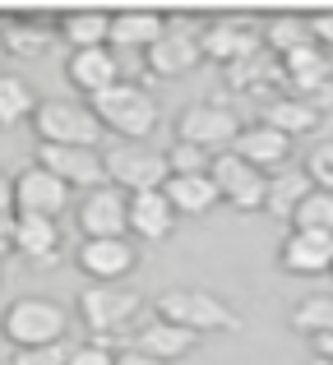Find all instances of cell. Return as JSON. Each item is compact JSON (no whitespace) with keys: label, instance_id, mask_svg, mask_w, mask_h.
<instances>
[{"label":"cell","instance_id":"obj_36","mask_svg":"<svg viewBox=\"0 0 333 365\" xmlns=\"http://www.w3.org/2000/svg\"><path fill=\"white\" fill-rule=\"evenodd\" d=\"M116 365H167V361H158L153 351H144L139 342H130V347H121V351H116Z\"/></svg>","mask_w":333,"mask_h":365},{"label":"cell","instance_id":"obj_7","mask_svg":"<svg viewBox=\"0 0 333 365\" xmlns=\"http://www.w3.org/2000/svg\"><path fill=\"white\" fill-rule=\"evenodd\" d=\"M236 134H241V116H236L222 98H199V102H190V107L180 111V120H176V139L180 143H195V148L213 153V158L232 148Z\"/></svg>","mask_w":333,"mask_h":365},{"label":"cell","instance_id":"obj_14","mask_svg":"<svg viewBox=\"0 0 333 365\" xmlns=\"http://www.w3.org/2000/svg\"><path fill=\"white\" fill-rule=\"evenodd\" d=\"M79 232H83V241H93V236H125L130 232V195L116 185L88 190L79 199Z\"/></svg>","mask_w":333,"mask_h":365},{"label":"cell","instance_id":"obj_25","mask_svg":"<svg viewBox=\"0 0 333 365\" xmlns=\"http://www.w3.org/2000/svg\"><path fill=\"white\" fill-rule=\"evenodd\" d=\"M310 176H306V167H278L269 176V195H264V213H273V217H282L287 222L292 213H297V204L310 195Z\"/></svg>","mask_w":333,"mask_h":365},{"label":"cell","instance_id":"obj_29","mask_svg":"<svg viewBox=\"0 0 333 365\" xmlns=\"http://www.w3.org/2000/svg\"><path fill=\"white\" fill-rule=\"evenodd\" d=\"M37 93L28 88L19 74H0V125H19V120H33L37 111Z\"/></svg>","mask_w":333,"mask_h":365},{"label":"cell","instance_id":"obj_41","mask_svg":"<svg viewBox=\"0 0 333 365\" xmlns=\"http://www.w3.org/2000/svg\"><path fill=\"white\" fill-rule=\"evenodd\" d=\"M5 56H9V51H5V28H0V61H5Z\"/></svg>","mask_w":333,"mask_h":365},{"label":"cell","instance_id":"obj_10","mask_svg":"<svg viewBox=\"0 0 333 365\" xmlns=\"http://www.w3.org/2000/svg\"><path fill=\"white\" fill-rule=\"evenodd\" d=\"M260 46H264V28L245 14H222L213 24H204V33H199V51L217 65H236L245 56H255Z\"/></svg>","mask_w":333,"mask_h":365},{"label":"cell","instance_id":"obj_6","mask_svg":"<svg viewBox=\"0 0 333 365\" xmlns=\"http://www.w3.org/2000/svg\"><path fill=\"white\" fill-rule=\"evenodd\" d=\"M102 167H107V180L125 195H144V190H163L167 185V153L153 148V143H111L102 153Z\"/></svg>","mask_w":333,"mask_h":365},{"label":"cell","instance_id":"obj_5","mask_svg":"<svg viewBox=\"0 0 333 365\" xmlns=\"http://www.w3.org/2000/svg\"><path fill=\"white\" fill-rule=\"evenodd\" d=\"M139 292L135 287H121V282H88L79 292V324L93 333L98 342H107V338H116V333H125L130 329V319L139 314Z\"/></svg>","mask_w":333,"mask_h":365},{"label":"cell","instance_id":"obj_17","mask_svg":"<svg viewBox=\"0 0 333 365\" xmlns=\"http://www.w3.org/2000/svg\"><path fill=\"white\" fill-rule=\"evenodd\" d=\"M278 264L297 277L333 273V232H287L278 245Z\"/></svg>","mask_w":333,"mask_h":365},{"label":"cell","instance_id":"obj_21","mask_svg":"<svg viewBox=\"0 0 333 365\" xmlns=\"http://www.w3.org/2000/svg\"><path fill=\"white\" fill-rule=\"evenodd\" d=\"M163 195H167V204L176 208V217H204V213H213V208L222 204L208 171H199V176H167Z\"/></svg>","mask_w":333,"mask_h":365},{"label":"cell","instance_id":"obj_32","mask_svg":"<svg viewBox=\"0 0 333 365\" xmlns=\"http://www.w3.org/2000/svg\"><path fill=\"white\" fill-rule=\"evenodd\" d=\"M70 361V347L65 342H46V347H14L9 351V365H65Z\"/></svg>","mask_w":333,"mask_h":365},{"label":"cell","instance_id":"obj_8","mask_svg":"<svg viewBox=\"0 0 333 365\" xmlns=\"http://www.w3.org/2000/svg\"><path fill=\"white\" fill-rule=\"evenodd\" d=\"M199 33H204V24H195L190 14H167L163 37L144 51L148 70H153L158 79H180V74H190L199 61H204V51H199Z\"/></svg>","mask_w":333,"mask_h":365},{"label":"cell","instance_id":"obj_22","mask_svg":"<svg viewBox=\"0 0 333 365\" xmlns=\"http://www.w3.org/2000/svg\"><path fill=\"white\" fill-rule=\"evenodd\" d=\"M167 19L158 9H121L111 14V51H148V46L163 37Z\"/></svg>","mask_w":333,"mask_h":365},{"label":"cell","instance_id":"obj_20","mask_svg":"<svg viewBox=\"0 0 333 365\" xmlns=\"http://www.w3.org/2000/svg\"><path fill=\"white\" fill-rule=\"evenodd\" d=\"M282 79H287L297 93L315 98V93L333 88V61L319 51V46H301V51L282 56Z\"/></svg>","mask_w":333,"mask_h":365},{"label":"cell","instance_id":"obj_15","mask_svg":"<svg viewBox=\"0 0 333 365\" xmlns=\"http://www.w3.org/2000/svg\"><path fill=\"white\" fill-rule=\"evenodd\" d=\"M65 79L83 93V98H98V93L116 88L125 74H121V61L111 46H88V51H70L65 61Z\"/></svg>","mask_w":333,"mask_h":365},{"label":"cell","instance_id":"obj_34","mask_svg":"<svg viewBox=\"0 0 333 365\" xmlns=\"http://www.w3.org/2000/svg\"><path fill=\"white\" fill-rule=\"evenodd\" d=\"M46 37H51V33H37V28H24V24H14V28H5V51L37 56V51L46 46Z\"/></svg>","mask_w":333,"mask_h":365},{"label":"cell","instance_id":"obj_40","mask_svg":"<svg viewBox=\"0 0 333 365\" xmlns=\"http://www.w3.org/2000/svg\"><path fill=\"white\" fill-rule=\"evenodd\" d=\"M310 356L333 361V333H319V338H310Z\"/></svg>","mask_w":333,"mask_h":365},{"label":"cell","instance_id":"obj_13","mask_svg":"<svg viewBox=\"0 0 333 365\" xmlns=\"http://www.w3.org/2000/svg\"><path fill=\"white\" fill-rule=\"evenodd\" d=\"M74 190L65 180H56L46 167H24L14 176V213H37V217H61L70 208Z\"/></svg>","mask_w":333,"mask_h":365},{"label":"cell","instance_id":"obj_42","mask_svg":"<svg viewBox=\"0 0 333 365\" xmlns=\"http://www.w3.org/2000/svg\"><path fill=\"white\" fill-rule=\"evenodd\" d=\"M310 365H333V361H319V356H310Z\"/></svg>","mask_w":333,"mask_h":365},{"label":"cell","instance_id":"obj_30","mask_svg":"<svg viewBox=\"0 0 333 365\" xmlns=\"http://www.w3.org/2000/svg\"><path fill=\"white\" fill-rule=\"evenodd\" d=\"M287 222L292 232H333V190H310Z\"/></svg>","mask_w":333,"mask_h":365},{"label":"cell","instance_id":"obj_4","mask_svg":"<svg viewBox=\"0 0 333 365\" xmlns=\"http://www.w3.org/2000/svg\"><path fill=\"white\" fill-rule=\"evenodd\" d=\"M33 130L42 143H74V148H98L107 134L93 107L79 98H42L33 111Z\"/></svg>","mask_w":333,"mask_h":365},{"label":"cell","instance_id":"obj_31","mask_svg":"<svg viewBox=\"0 0 333 365\" xmlns=\"http://www.w3.org/2000/svg\"><path fill=\"white\" fill-rule=\"evenodd\" d=\"M213 167V153L195 148V143H171L167 148V176H199V171Z\"/></svg>","mask_w":333,"mask_h":365},{"label":"cell","instance_id":"obj_3","mask_svg":"<svg viewBox=\"0 0 333 365\" xmlns=\"http://www.w3.org/2000/svg\"><path fill=\"white\" fill-rule=\"evenodd\" d=\"M65 329H70V314L46 296H19L0 310V333L9 347H46V342H61Z\"/></svg>","mask_w":333,"mask_h":365},{"label":"cell","instance_id":"obj_24","mask_svg":"<svg viewBox=\"0 0 333 365\" xmlns=\"http://www.w3.org/2000/svg\"><path fill=\"white\" fill-rule=\"evenodd\" d=\"M61 37L74 46V51L111 46V14L107 9H65L61 14Z\"/></svg>","mask_w":333,"mask_h":365},{"label":"cell","instance_id":"obj_1","mask_svg":"<svg viewBox=\"0 0 333 365\" xmlns=\"http://www.w3.org/2000/svg\"><path fill=\"white\" fill-rule=\"evenodd\" d=\"M88 107H93V116L102 120V130L121 134L125 143H144L148 134L158 130V98L135 79H121L116 88L88 98Z\"/></svg>","mask_w":333,"mask_h":365},{"label":"cell","instance_id":"obj_11","mask_svg":"<svg viewBox=\"0 0 333 365\" xmlns=\"http://www.w3.org/2000/svg\"><path fill=\"white\" fill-rule=\"evenodd\" d=\"M37 167H46L56 180H65L70 190H83V195H88V190L111 185L98 148H74V143H42V148H37Z\"/></svg>","mask_w":333,"mask_h":365},{"label":"cell","instance_id":"obj_16","mask_svg":"<svg viewBox=\"0 0 333 365\" xmlns=\"http://www.w3.org/2000/svg\"><path fill=\"white\" fill-rule=\"evenodd\" d=\"M14 255H24L33 268L61 264V222L37 213H14Z\"/></svg>","mask_w":333,"mask_h":365},{"label":"cell","instance_id":"obj_33","mask_svg":"<svg viewBox=\"0 0 333 365\" xmlns=\"http://www.w3.org/2000/svg\"><path fill=\"white\" fill-rule=\"evenodd\" d=\"M306 176L315 190H333V139L329 143H315L306 158Z\"/></svg>","mask_w":333,"mask_h":365},{"label":"cell","instance_id":"obj_9","mask_svg":"<svg viewBox=\"0 0 333 365\" xmlns=\"http://www.w3.org/2000/svg\"><path fill=\"white\" fill-rule=\"evenodd\" d=\"M208 176H213V185H217V199H222L227 208H236V213H264L269 176H264L260 167H250L245 158H236L232 148H227V153H217V158H213Z\"/></svg>","mask_w":333,"mask_h":365},{"label":"cell","instance_id":"obj_38","mask_svg":"<svg viewBox=\"0 0 333 365\" xmlns=\"http://www.w3.org/2000/svg\"><path fill=\"white\" fill-rule=\"evenodd\" d=\"M14 255V213H0V259Z\"/></svg>","mask_w":333,"mask_h":365},{"label":"cell","instance_id":"obj_26","mask_svg":"<svg viewBox=\"0 0 333 365\" xmlns=\"http://www.w3.org/2000/svg\"><path fill=\"white\" fill-rule=\"evenodd\" d=\"M319 120H324V111H319L315 102H306V98H278V102H269V107H264V125H273V130L287 134V139L310 134Z\"/></svg>","mask_w":333,"mask_h":365},{"label":"cell","instance_id":"obj_23","mask_svg":"<svg viewBox=\"0 0 333 365\" xmlns=\"http://www.w3.org/2000/svg\"><path fill=\"white\" fill-rule=\"evenodd\" d=\"M139 347L144 351H153L158 361H180V356H190V351L199 347V333H190V329H180V324H171V319H148L144 329H139Z\"/></svg>","mask_w":333,"mask_h":365},{"label":"cell","instance_id":"obj_28","mask_svg":"<svg viewBox=\"0 0 333 365\" xmlns=\"http://www.w3.org/2000/svg\"><path fill=\"white\" fill-rule=\"evenodd\" d=\"M292 329L301 338H319V333H333V292H315L306 301L292 305Z\"/></svg>","mask_w":333,"mask_h":365},{"label":"cell","instance_id":"obj_27","mask_svg":"<svg viewBox=\"0 0 333 365\" xmlns=\"http://www.w3.org/2000/svg\"><path fill=\"white\" fill-rule=\"evenodd\" d=\"M301 46H315V37H310V14H273L269 24H264V51L292 56V51H301Z\"/></svg>","mask_w":333,"mask_h":365},{"label":"cell","instance_id":"obj_35","mask_svg":"<svg viewBox=\"0 0 333 365\" xmlns=\"http://www.w3.org/2000/svg\"><path fill=\"white\" fill-rule=\"evenodd\" d=\"M65 365H116V351L93 338V342H83V347H70V361Z\"/></svg>","mask_w":333,"mask_h":365},{"label":"cell","instance_id":"obj_19","mask_svg":"<svg viewBox=\"0 0 333 365\" xmlns=\"http://www.w3.org/2000/svg\"><path fill=\"white\" fill-rule=\"evenodd\" d=\"M171 232H176V208L167 204L163 190L130 195V236H139V241H167Z\"/></svg>","mask_w":333,"mask_h":365},{"label":"cell","instance_id":"obj_39","mask_svg":"<svg viewBox=\"0 0 333 365\" xmlns=\"http://www.w3.org/2000/svg\"><path fill=\"white\" fill-rule=\"evenodd\" d=\"M0 213H14V176L0 171Z\"/></svg>","mask_w":333,"mask_h":365},{"label":"cell","instance_id":"obj_18","mask_svg":"<svg viewBox=\"0 0 333 365\" xmlns=\"http://www.w3.org/2000/svg\"><path fill=\"white\" fill-rule=\"evenodd\" d=\"M232 153L236 158H245L250 167H260L264 176H273L278 167H287V158H292V139L287 134H278L273 125H241V134H236V143H232Z\"/></svg>","mask_w":333,"mask_h":365},{"label":"cell","instance_id":"obj_2","mask_svg":"<svg viewBox=\"0 0 333 365\" xmlns=\"http://www.w3.org/2000/svg\"><path fill=\"white\" fill-rule=\"evenodd\" d=\"M158 319H171L190 333H236L241 329V314L222 301L217 292H204V287H171V292L158 296Z\"/></svg>","mask_w":333,"mask_h":365},{"label":"cell","instance_id":"obj_12","mask_svg":"<svg viewBox=\"0 0 333 365\" xmlns=\"http://www.w3.org/2000/svg\"><path fill=\"white\" fill-rule=\"evenodd\" d=\"M74 264L88 282H125L139 268V245L130 236H93V241L79 245Z\"/></svg>","mask_w":333,"mask_h":365},{"label":"cell","instance_id":"obj_37","mask_svg":"<svg viewBox=\"0 0 333 365\" xmlns=\"http://www.w3.org/2000/svg\"><path fill=\"white\" fill-rule=\"evenodd\" d=\"M310 37H315V46H319V42L333 46V9H319V14H310Z\"/></svg>","mask_w":333,"mask_h":365}]
</instances>
